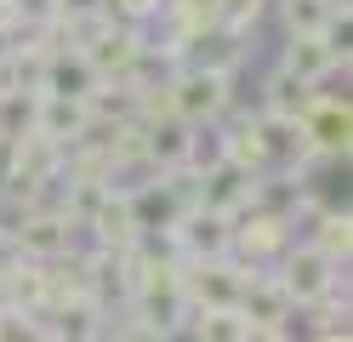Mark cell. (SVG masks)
<instances>
[{"label": "cell", "instance_id": "cell-1", "mask_svg": "<svg viewBox=\"0 0 353 342\" xmlns=\"http://www.w3.org/2000/svg\"><path fill=\"white\" fill-rule=\"evenodd\" d=\"M131 303H137V325L148 331H183L194 319V303H188V285L171 263H143V274H131Z\"/></svg>", "mask_w": 353, "mask_h": 342}, {"label": "cell", "instance_id": "cell-2", "mask_svg": "<svg viewBox=\"0 0 353 342\" xmlns=\"http://www.w3.org/2000/svg\"><path fill=\"white\" fill-rule=\"evenodd\" d=\"M165 108L176 114V120L188 126H211L216 114L228 108V68H188V75H176L171 91H165Z\"/></svg>", "mask_w": 353, "mask_h": 342}, {"label": "cell", "instance_id": "cell-3", "mask_svg": "<svg viewBox=\"0 0 353 342\" xmlns=\"http://www.w3.org/2000/svg\"><path fill=\"white\" fill-rule=\"evenodd\" d=\"M171 240H176V251H188L194 263L228 257V245H234V217H228V211H211V205L194 200L188 211L171 222Z\"/></svg>", "mask_w": 353, "mask_h": 342}, {"label": "cell", "instance_id": "cell-4", "mask_svg": "<svg viewBox=\"0 0 353 342\" xmlns=\"http://www.w3.org/2000/svg\"><path fill=\"white\" fill-rule=\"evenodd\" d=\"M279 285L291 296V308H314V303H325V296L336 291V263H330L325 251H314V245H296V251H285Z\"/></svg>", "mask_w": 353, "mask_h": 342}, {"label": "cell", "instance_id": "cell-5", "mask_svg": "<svg viewBox=\"0 0 353 342\" xmlns=\"http://www.w3.org/2000/svg\"><path fill=\"white\" fill-rule=\"evenodd\" d=\"M80 57L92 63L97 80H125L131 68H137V57H143V40H137V29H131V23H114V17H108L103 29L80 46Z\"/></svg>", "mask_w": 353, "mask_h": 342}, {"label": "cell", "instance_id": "cell-6", "mask_svg": "<svg viewBox=\"0 0 353 342\" xmlns=\"http://www.w3.org/2000/svg\"><path fill=\"white\" fill-rule=\"evenodd\" d=\"M69 240H74L69 211H29L23 222L12 228V251H23V257H34V263L69 257Z\"/></svg>", "mask_w": 353, "mask_h": 342}, {"label": "cell", "instance_id": "cell-7", "mask_svg": "<svg viewBox=\"0 0 353 342\" xmlns=\"http://www.w3.org/2000/svg\"><path fill=\"white\" fill-rule=\"evenodd\" d=\"M245 274H251V268H234L228 257L194 263V268L183 274L188 303H194V308H234V303H239V291H245Z\"/></svg>", "mask_w": 353, "mask_h": 342}, {"label": "cell", "instance_id": "cell-8", "mask_svg": "<svg viewBox=\"0 0 353 342\" xmlns=\"http://www.w3.org/2000/svg\"><path fill=\"white\" fill-rule=\"evenodd\" d=\"M307 149L319 154H347V137H353V108L342 97H307V108L296 114Z\"/></svg>", "mask_w": 353, "mask_h": 342}, {"label": "cell", "instance_id": "cell-9", "mask_svg": "<svg viewBox=\"0 0 353 342\" xmlns=\"http://www.w3.org/2000/svg\"><path fill=\"white\" fill-rule=\"evenodd\" d=\"M34 131L52 137L57 149H69V143H80V137L92 131V103H85V97H52V91H40V103H34Z\"/></svg>", "mask_w": 353, "mask_h": 342}, {"label": "cell", "instance_id": "cell-10", "mask_svg": "<svg viewBox=\"0 0 353 342\" xmlns=\"http://www.w3.org/2000/svg\"><path fill=\"white\" fill-rule=\"evenodd\" d=\"M92 234H97L103 251H137L143 228H137V217H131L125 189H120V194H114V189H103V200L92 205Z\"/></svg>", "mask_w": 353, "mask_h": 342}, {"label": "cell", "instance_id": "cell-11", "mask_svg": "<svg viewBox=\"0 0 353 342\" xmlns=\"http://www.w3.org/2000/svg\"><path fill=\"white\" fill-rule=\"evenodd\" d=\"M336 63H347L342 46H330V35H291V46H285V75H296L302 86H319Z\"/></svg>", "mask_w": 353, "mask_h": 342}, {"label": "cell", "instance_id": "cell-12", "mask_svg": "<svg viewBox=\"0 0 353 342\" xmlns=\"http://www.w3.org/2000/svg\"><path fill=\"white\" fill-rule=\"evenodd\" d=\"M239 314L251 325H285L291 314V296H285L279 280H262V274H245V291H239Z\"/></svg>", "mask_w": 353, "mask_h": 342}, {"label": "cell", "instance_id": "cell-13", "mask_svg": "<svg viewBox=\"0 0 353 342\" xmlns=\"http://www.w3.org/2000/svg\"><path fill=\"white\" fill-rule=\"evenodd\" d=\"M40 91H52V97H92V91H97V75H92V63H85L80 52H74V57L52 52V57H46V75H40Z\"/></svg>", "mask_w": 353, "mask_h": 342}, {"label": "cell", "instance_id": "cell-14", "mask_svg": "<svg viewBox=\"0 0 353 342\" xmlns=\"http://www.w3.org/2000/svg\"><path fill=\"white\" fill-rule=\"evenodd\" d=\"M228 251H245V263H268L274 251H285V217H251L245 228H234V245Z\"/></svg>", "mask_w": 353, "mask_h": 342}, {"label": "cell", "instance_id": "cell-15", "mask_svg": "<svg viewBox=\"0 0 353 342\" xmlns=\"http://www.w3.org/2000/svg\"><path fill=\"white\" fill-rule=\"evenodd\" d=\"M97 296H69V303H57L52 314V336L57 342H97Z\"/></svg>", "mask_w": 353, "mask_h": 342}, {"label": "cell", "instance_id": "cell-16", "mask_svg": "<svg viewBox=\"0 0 353 342\" xmlns=\"http://www.w3.org/2000/svg\"><path fill=\"white\" fill-rule=\"evenodd\" d=\"M336 17H347V0H285L291 35H330Z\"/></svg>", "mask_w": 353, "mask_h": 342}, {"label": "cell", "instance_id": "cell-17", "mask_svg": "<svg viewBox=\"0 0 353 342\" xmlns=\"http://www.w3.org/2000/svg\"><path fill=\"white\" fill-rule=\"evenodd\" d=\"M34 103H40V91H23V86L0 91V137L6 143H23L34 131Z\"/></svg>", "mask_w": 353, "mask_h": 342}, {"label": "cell", "instance_id": "cell-18", "mask_svg": "<svg viewBox=\"0 0 353 342\" xmlns=\"http://www.w3.org/2000/svg\"><path fill=\"white\" fill-rule=\"evenodd\" d=\"M165 6H171L183 40H205V35H216V23H223V0H165Z\"/></svg>", "mask_w": 353, "mask_h": 342}, {"label": "cell", "instance_id": "cell-19", "mask_svg": "<svg viewBox=\"0 0 353 342\" xmlns=\"http://www.w3.org/2000/svg\"><path fill=\"white\" fill-rule=\"evenodd\" d=\"M188 325H194V336H200V342H245L251 319L239 314V303H234V308H205V314H194Z\"/></svg>", "mask_w": 353, "mask_h": 342}, {"label": "cell", "instance_id": "cell-20", "mask_svg": "<svg viewBox=\"0 0 353 342\" xmlns=\"http://www.w3.org/2000/svg\"><path fill=\"white\" fill-rule=\"evenodd\" d=\"M314 251H325V257L342 268V263H347V251H353V217H347V211H319Z\"/></svg>", "mask_w": 353, "mask_h": 342}, {"label": "cell", "instance_id": "cell-21", "mask_svg": "<svg viewBox=\"0 0 353 342\" xmlns=\"http://www.w3.org/2000/svg\"><path fill=\"white\" fill-rule=\"evenodd\" d=\"M307 97H314V86H302L296 75L274 68V80H268V114H279V120H296V114L307 108Z\"/></svg>", "mask_w": 353, "mask_h": 342}, {"label": "cell", "instance_id": "cell-22", "mask_svg": "<svg viewBox=\"0 0 353 342\" xmlns=\"http://www.w3.org/2000/svg\"><path fill=\"white\" fill-rule=\"evenodd\" d=\"M160 6H165V0H103V12H108V17H120V23H131V29H137L143 17H154Z\"/></svg>", "mask_w": 353, "mask_h": 342}, {"label": "cell", "instance_id": "cell-23", "mask_svg": "<svg viewBox=\"0 0 353 342\" xmlns=\"http://www.w3.org/2000/svg\"><path fill=\"white\" fill-rule=\"evenodd\" d=\"M120 342H171V336H160V331H148V325H125V331H120Z\"/></svg>", "mask_w": 353, "mask_h": 342}, {"label": "cell", "instance_id": "cell-24", "mask_svg": "<svg viewBox=\"0 0 353 342\" xmlns=\"http://www.w3.org/2000/svg\"><path fill=\"white\" fill-rule=\"evenodd\" d=\"M6 268H12V234L0 228V274H6Z\"/></svg>", "mask_w": 353, "mask_h": 342}, {"label": "cell", "instance_id": "cell-25", "mask_svg": "<svg viewBox=\"0 0 353 342\" xmlns=\"http://www.w3.org/2000/svg\"><path fill=\"white\" fill-rule=\"evenodd\" d=\"M319 342H347V331H325V336H319Z\"/></svg>", "mask_w": 353, "mask_h": 342}]
</instances>
